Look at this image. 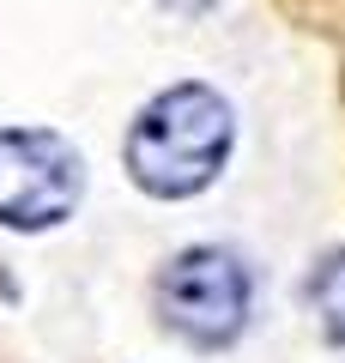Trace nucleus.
<instances>
[{
  "label": "nucleus",
  "mask_w": 345,
  "mask_h": 363,
  "mask_svg": "<svg viewBox=\"0 0 345 363\" xmlns=\"http://www.w3.org/2000/svg\"><path fill=\"white\" fill-rule=\"evenodd\" d=\"M158 315L170 333H182L188 345H230L248 321V272L224 248H188L164 267L158 279Z\"/></svg>",
  "instance_id": "nucleus-3"
},
{
  "label": "nucleus",
  "mask_w": 345,
  "mask_h": 363,
  "mask_svg": "<svg viewBox=\"0 0 345 363\" xmlns=\"http://www.w3.org/2000/svg\"><path fill=\"white\" fill-rule=\"evenodd\" d=\"M309 303H315L327 339H339V345H345V248H333V255L309 272Z\"/></svg>",
  "instance_id": "nucleus-4"
},
{
  "label": "nucleus",
  "mask_w": 345,
  "mask_h": 363,
  "mask_svg": "<svg viewBox=\"0 0 345 363\" xmlns=\"http://www.w3.org/2000/svg\"><path fill=\"white\" fill-rule=\"evenodd\" d=\"M230 104L206 85H170L164 97L140 109L128 128V169L146 194L158 200H188L212 188V176L230 157Z\"/></svg>",
  "instance_id": "nucleus-1"
},
{
  "label": "nucleus",
  "mask_w": 345,
  "mask_h": 363,
  "mask_svg": "<svg viewBox=\"0 0 345 363\" xmlns=\"http://www.w3.org/2000/svg\"><path fill=\"white\" fill-rule=\"evenodd\" d=\"M164 6H170V13H182V18H200L212 0H164Z\"/></svg>",
  "instance_id": "nucleus-5"
},
{
  "label": "nucleus",
  "mask_w": 345,
  "mask_h": 363,
  "mask_svg": "<svg viewBox=\"0 0 345 363\" xmlns=\"http://www.w3.org/2000/svg\"><path fill=\"white\" fill-rule=\"evenodd\" d=\"M85 194L79 152L49 128H6L0 133V224L6 230H49Z\"/></svg>",
  "instance_id": "nucleus-2"
}]
</instances>
